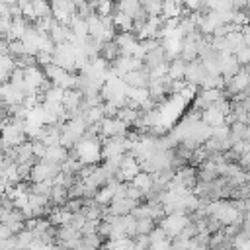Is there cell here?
<instances>
[{"mask_svg":"<svg viewBox=\"0 0 250 250\" xmlns=\"http://www.w3.org/2000/svg\"><path fill=\"white\" fill-rule=\"evenodd\" d=\"M188 225V217L186 213H168V217L162 219L160 227L166 232V236H178L180 230Z\"/></svg>","mask_w":250,"mask_h":250,"instance_id":"cell-1","label":"cell"},{"mask_svg":"<svg viewBox=\"0 0 250 250\" xmlns=\"http://www.w3.org/2000/svg\"><path fill=\"white\" fill-rule=\"evenodd\" d=\"M113 25H115L117 29H121V31H131V29L135 27V21H133V18H131L129 14L117 10V14L113 16Z\"/></svg>","mask_w":250,"mask_h":250,"instance_id":"cell-2","label":"cell"}]
</instances>
